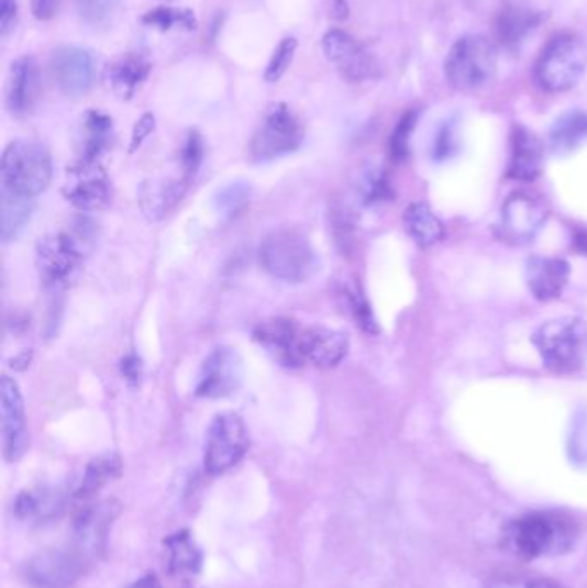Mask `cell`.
Here are the masks:
<instances>
[{
  "instance_id": "1",
  "label": "cell",
  "mask_w": 587,
  "mask_h": 588,
  "mask_svg": "<svg viewBox=\"0 0 587 588\" xmlns=\"http://www.w3.org/2000/svg\"><path fill=\"white\" fill-rule=\"evenodd\" d=\"M576 521L556 511H534L510 521L505 530V544L520 559L564 554L577 539Z\"/></svg>"
},
{
  "instance_id": "2",
  "label": "cell",
  "mask_w": 587,
  "mask_h": 588,
  "mask_svg": "<svg viewBox=\"0 0 587 588\" xmlns=\"http://www.w3.org/2000/svg\"><path fill=\"white\" fill-rule=\"evenodd\" d=\"M532 344L547 370L571 376L587 362V324L576 317L550 320L534 332Z\"/></svg>"
},
{
  "instance_id": "3",
  "label": "cell",
  "mask_w": 587,
  "mask_h": 588,
  "mask_svg": "<svg viewBox=\"0 0 587 588\" xmlns=\"http://www.w3.org/2000/svg\"><path fill=\"white\" fill-rule=\"evenodd\" d=\"M96 240L90 231L76 224L69 231L41 240L36 246V265L45 285L51 288L71 285Z\"/></svg>"
},
{
  "instance_id": "4",
  "label": "cell",
  "mask_w": 587,
  "mask_h": 588,
  "mask_svg": "<svg viewBox=\"0 0 587 588\" xmlns=\"http://www.w3.org/2000/svg\"><path fill=\"white\" fill-rule=\"evenodd\" d=\"M258 257L264 269L285 282H303L319 270V257L309 237L298 230H279L264 240Z\"/></svg>"
},
{
  "instance_id": "5",
  "label": "cell",
  "mask_w": 587,
  "mask_h": 588,
  "mask_svg": "<svg viewBox=\"0 0 587 588\" xmlns=\"http://www.w3.org/2000/svg\"><path fill=\"white\" fill-rule=\"evenodd\" d=\"M497 73V47L486 36H462L446 57V79L455 90L464 93L485 90L495 81Z\"/></svg>"
},
{
  "instance_id": "6",
  "label": "cell",
  "mask_w": 587,
  "mask_h": 588,
  "mask_svg": "<svg viewBox=\"0 0 587 588\" xmlns=\"http://www.w3.org/2000/svg\"><path fill=\"white\" fill-rule=\"evenodd\" d=\"M51 179L52 157L47 146L30 140L9 143L0 169V181L4 190L33 200L47 190Z\"/></svg>"
},
{
  "instance_id": "7",
  "label": "cell",
  "mask_w": 587,
  "mask_h": 588,
  "mask_svg": "<svg viewBox=\"0 0 587 588\" xmlns=\"http://www.w3.org/2000/svg\"><path fill=\"white\" fill-rule=\"evenodd\" d=\"M587 68V48L579 36L558 35L544 48L538 60L536 76L541 87L552 93H564L579 84Z\"/></svg>"
},
{
  "instance_id": "8",
  "label": "cell",
  "mask_w": 587,
  "mask_h": 588,
  "mask_svg": "<svg viewBox=\"0 0 587 588\" xmlns=\"http://www.w3.org/2000/svg\"><path fill=\"white\" fill-rule=\"evenodd\" d=\"M303 142V127L285 103H276L264 114L251 140L252 160L269 163L294 154Z\"/></svg>"
},
{
  "instance_id": "9",
  "label": "cell",
  "mask_w": 587,
  "mask_h": 588,
  "mask_svg": "<svg viewBox=\"0 0 587 588\" xmlns=\"http://www.w3.org/2000/svg\"><path fill=\"white\" fill-rule=\"evenodd\" d=\"M251 447V435L239 413L226 411L212 420L206 437L203 465L211 475H223L239 465Z\"/></svg>"
},
{
  "instance_id": "10",
  "label": "cell",
  "mask_w": 587,
  "mask_h": 588,
  "mask_svg": "<svg viewBox=\"0 0 587 588\" xmlns=\"http://www.w3.org/2000/svg\"><path fill=\"white\" fill-rule=\"evenodd\" d=\"M88 563L73 547L35 554L24 565V578L35 588H71L84 577Z\"/></svg>"
},
{
  "instance_id": "11",
  "label": "cell",
  "mask_w": 587,
  "mask_h": 588,
  "mask_svg": "<svg viewBox=\"0 0 587 588\" xmlns=\"http://www.w3.org/2000/svg\"><path fill=\"white\" fill-rule=\"evenodd\" d=\"M118 514H120V504L115 501L85 506L76 513L69 547L80 554L88 565L99 559L100 554L106 550L109 530Z\"/></svg>"
},
{
  "instance_id": "12",
  "label": "cell",
  "mask_w": 587,
  "mask_h": 588,
  "mask_svg": "<svg viewBox=\"0 0 587 588\" xmlns=\"http://www.w3.org/2000/svg\"><path fill=\"white\" fill-rule=\"evenodd\" d=\"M0 411H2V451L8 463H16L29 451L30 434L20 386L11 377L0 379Z\"/></svg>"
},
{
  "instance_id": "13",
  "label": "cell",
  "mask_w": 587,
  "mask_h": 588,
  "mask_svg": "<svg viewBox=\"0 0 587 588\" xmlns=\"http://www.w3.org/2000/svg\"><path fill=\"white\" fill-rule=\"evenodd\" d=\"M322 51L348 84L376 78L377 64L354 36L343 30H330L322 38Z\"/></svg>"
},
{
  "instance_id": "14",
  "label": "cell",
  "mask_w": 587,
  "mask_h": 588,
  "mask_svg": "<svg viewBox=\"0 0 587 588\" xmlns=\"http://www.w3.org/2000/svg\"><path fill=\"white\" fill-rule=\"evenodd\" d=\"M64 197L81 212H97L111 202V181L99 163H78L68 169Z\"/></svg>"
},
{
  "instance_id": "15",
  "label": "cell",
  "mask_w": 587,
  "mask_h": 588,
  "mask_svg": "<svg viewBox=\"0 0 587 588\" xmlns=\"http://www.w3.org/2000/svg\"><path fill=\"white\" fill-rule=\"evenodd\" d=\"M243 379V364L233 347H218L207 356L200 370L195 395L206 399L228 398L239 389Z\"/></svg>"
},
{
  "instance_id": "16",
  "label": "cell",
  "mask_w": 587,
  "mask_h": 588,
  "mask_svg": "<svg viewBox=\"0 0 587 588\" xmlns=\"http://www.w3.org/2000/svg\"><path fill=\"white\" fill-rule=\"evenodd\" d=\"M303 325L297 320L278 317L263 320L255 328L254 337L273 358L288 368L302 367L306 364L302 353Z\"/></svg>"
},
{
  "instance_id": "17",
  "label": "cell",
  "mask_w": 587,
  "mask_h": 588,
  "mask_svg": "<svg viewBox=\"0 0 587 588\" xmlns=\"http://www.w3.org/2000/svg\"><path fill=\"white\" fill-rule=\"evenodd\" d=\"M546 218V207L540 200L524 191H517L501 207V236L517 245L531 242L540 233Z\"/></svg>"
},
{
  "instance_id": "18",
  "label": "cell",
  "mask_w": 587,
  "mask_h": 588,
  "mask_svg": "<svg viewBox=\"0 0 587 588\" xmlns=\"http://www.w3.org/2000/svg\"><path fill=\"white\" fill-rule=\"evenodd\" d=\"M51 71L57 87L69 97L87 96L93 87V59L84 48L59 47L51 57Z\"/></svg>"
},
{
  "instance_id": "19",
  "label": "cell",
  "mask_w": 587,
  "mask_h": 588,
  "mask_svg": "<svg viewBox=\"0 0 587 588\" xmlns=\"http://www.w3.org/2000/svg\"><path fill=\"white\" fill-rule=\"evenodd\" d=\"M350 341L346 334L324 325L303 328V359L322 370L337 367L348 355Z\"/></svg>"
},
{
  "instance_id": "20",
  "label": "cell",
  "mask_w": 587,
  "mask_h": 588,
  "mask_svg": "<svg viewBox=\"0 0 587 588\" xmlns=\"http://www.w3.org/2000/svg\"><path fill=\"white\" fill-rule=\"evenodd\" d=\"M568 276L571 267L564 258L531 257L525 264L529 291L540 301H553L562 297Z\"/></svg>"
},
{
  "instance_id": "21",
  "label": "cell",
  "mask_w": 587,
  "mask_h": 588,
  "mask_svg": "<svg viewBox=\"0 0 587 588\" xmlns=\"http://www.w3.org/2000/svg\"><path fill=\"white\" fill-rule=\"evenodd\" d=\"M543 21V14L529 5L507 2L495 18V36L507 51H519Z\"/></svg>"
},
{
  "instance_id": "22",
  "label": "cell",
  "mask_w": 587,
  "mask_h": 588,
  "mask_svg": "<svg viewBox=\"0 0 587 588\" xmlns=\"http://www.w3.org/2000/svg\"><path fill=\"white\" fill-rule=\"evenodd\" d=\"M510 143H512V152H510V163H508V178L516 179V181H534L543 170V143L524 126L513 127Z\"/></svg>"
},
{
  "instance_id": "23",
  "label": "cell",
  "mask_w": 587,
  "mask_h": 588,
  "mask_svg": "<svg viewBox=\"0 0 587 588\" xmlns=\"http://www.w3.org/2000/svg\"><path fill=\"white\" fill-rule=\"evenodd\" d=\"M187 179H152L140 186L139 203L148 221H160L169 210L175 209L187 191Z\"/></svg>"
},
{
  "instance_id": "24",
  "label": "cell",
  "mask_w": 587,
  "mask_h": 588,
  "mask_svg": "<svg viewBox=\"0 0 587 588\" xmlns=\"http://www.w3.org/2000/svg\"><path fill=\"white\" fill-rule=\"evenodd\" d=\"M151 71L152 64L147 57L130 52L109 64L106 68V78L115 96L130 100L135 96L140 85L148 78Z\"/></svg>"
},
{
  "instance_id": "25",
  "label": "cell",
  "mask_w": 587,
  "mask_h": 588,
  "mask_svg": "<svg viewBox=\"0 0 587 588\" xmlns=\"http://www.w3.org/2000/svg\"><path fill=\"white\" fill-rule=\"evenodd\" d=\"M36 93V66L32 57L14 60L9 73L8 102L12 115H23L32 109Z\"/></svg>"
},
{
  "instance_id": "26",
  "label": "cell",
  "mask_w": 587,
  "mask_h": 588,
  "mask_svg": "<svg viewBox=\"0 0 587 588\" xmlns=\"http://www.w3.org/2000/svg\"><path fill=\"white\" fill-rule=\"evenodd\" d=\"M167 569L175 577H193L202 569L203 554L188 530L173 533L164 541Z\"/></svg>"
},
{
  "instance_id": "27",
  "label": "cell",
  "mask_w": 587,
  "mask_h": 588,
  "mask_svg": "<svg viewBox=\"0 0 587 588\" xmlns=\"http://www.w3.org/2000/svg\"><path fill=\"white\" fill-rule=\"evenodd\" d=\"M112 119L99 111L87 112L78 140V163H99L111 145Z\"/></svg>"
},
{
  "instance_id": "28",
  "label": "cell",
  "mask_w": 587,
  "mask_h": 588,
  "mask_svg": "<svg viewBox=\"0 0 587 588\" xmlns=\"http://www.w3.org/2000/svg\"><path fill=\"white\" fill-rule=\"evenodd\" d=\"M547 143L553 154L568 155L579 151L587 143V114L583 111H572L560 115L550 130Z\"/></svg>"
},
{
  "instance_id": "29",
  "label": "cell",
  "mask_w": 587,
  "mask_h": 588,
  "mask_svg": "<svg viewBox=\"0 0 587 588\" xmlns=\"http://www.w3.org/2000/svg\"><path fill=\"white\" fill-rule=\"evenodd\" d=\"M121 470H123V465H121L118 454L99 456V458L88 463L80 484L73 490L71 498L76 501H88L114 478L120 477Z\"/></svg>"
},
{
  "instance_id": "30",
  "label": "cell",
  "mask_w": 587,
  "mask_h": 588,
  "mask_svg": "<svg viewBox=\"0 0 587 588\" xmlns=\"http://www.w3.org/2000/svg\"><path fill=\"white\" fill-rule=\"evenodd\" d=\"M403 224H406L409 236L422 248L436 245L445 237L443 222L436 218L433 210L422 202L410 203L407 207L406 212H403Z\"/></svg>"
},
{
  "instance_id": "31",
  "label": "cell",
  "mask_w": 587,
  "mask_h": 588,
  "mask_svg": "<svg viewBox=\"0 0 587 588\" xmlns=\"http://www.w3.org/2000/svg\"><path fill=\"white\" fill-rule=\"evenodd\" d=\"M66 498L57 490L47 487L23 490L18 496L14 511L21 520H48L64 510Z\"/></svg>"
},
{
  "instance_id": "32",
  "label": "cell",
  "mask_w": 587,
  "mask_h": 588,
  "mask_svg": "<svg viewBox=\"0 0 587 588\" xmlns=\"http://www.w3.org/2000/svg\"><path fill=\"white\" fill-rule=\"evenodd\" d=\"M0 236L2 242L9 243L18 237L32 215V198L20 197L12 191L4 190L0 193Z\"/></svg>"
},
{
  "instance_id": "33",
  "label": "cell",
  "mask_w": 587,
  "mask_h": 588,
  "mask_svg": "<svg viewBox=\"0 0 587 588\" xmlns=\"http://www.w3.org/2000/svg\"><path fill=\"white\" fill-rule=\"evenodd\" d=\"M142 21L151 29L160 30V32H169L173 29H185L188 32H193L197 29V18L190 9H154V11L147 12Z\"/></svg>"
},
{
  "instance_id": "34",
  "label": "cell",
  "mask_w": 587,
  "mask_h": 588,
  "mask_svg": "<svg viewBox=\"0 0 587 588\" xmlns=\"http://www.w3.org/2000/svg\"><path fill=\"white\" fill-rule=\"evenodd\" d=\"M343 295L346 298V304L352 315H354L357 325H361L362 331L367 334H377L379 325H377L376 317H374L373 309H370L369 301L365 298L361 285L357 282H346L343 286Z\"/></svg>"
},
{
  "instance_id": "35",
  "label": "cell",
  "mask_w": 587,
  "mask_h": 588,
  "mask_svg": "<svg viewBox=\"0 0 587 588\" xmlns=\"http://www.w3.org/2000/svg\"><path fill=\"white\" fill-rule=\"evenodd\" d=\"M251 200V186L246 182H233L219 191L215 206L224 218L233 219L245 210Z\"/></svg>"
},
{
  "instance_id": "36",
  "label": "cell",
  "mask_w": 587,
  "mask_h": 588,
  "mask_svg": "<svg viewBox=\"0 0 587 588\" xmlns=\"http://www.w3.org/2000/svg\"><path fill=\"white\" fill-rule=\"evenodd\" d=\"M417 114L413 111L401 115L394 133L389 136V155L397 163L406 160L410 152V138H412L413 127H416Z\"/></svg>"
},
{
  "instance_id": "37",
  "label": "cell",
  "mask_w": 587,
  "mask_h": 588,
  "mask_svg": "<svg viewBox=\"0 0 587 588\" xmlns=\"http://www.w3.org/2000/svg\"><path fill=\"white\" fill-rule=\"evenodd\" d=\"M297 47L298 42L294 36H288V38H283L279 42L278 47H276L273 56H270L269 64H267L266 75H264L267 84H278L279 79L285 76V73L288 71L291 63H294Z\"/></svg>"
},
{
  "instance_id": "38",
  "label": "cell",
  "mask_w": 587,
  "mask_h": 588,
  "mask_svg": "<svg viewBox=\"0 0 587 588\" xmlns=\"http://www.w3.org/2000/svg\"><path fill=\"white\" fill-rule=\"evenodd\" d=\"M203 160V140L197 131H191L181 151L182 178L191 182L195 174L199 173Z\"/></svg>"
},
{
  "instance_id": "39",
  "label": "cell",
  "mask_w": 587,
  "mask_h": 588,
  "mask_svg": "<svg viewBox=\"0 0 587 588\" xmlns=\"http://www.w3.org/2000/svg\"><path fill=\"white\" fill-rule=\"evenodd\" d=\"M362 191H364L367 203L383 202L386 198L391 197L388 178L381 169H370L369 173L365 174Z\"/></svg>"
},
{
  "instance_id": "40",
  "label": "cell",
  "mask_w": 587,
  "mask_h": 588,
  "mask_svg": "<svg viewBox=\"0 0 587 588\" xmlns=\"http://www.w3.org/2000/svg\"><path fill=\"white\" fill-rule=\"evenodd\" d=\"M458 151H461V142L456 135L455 124L446 123L445 126H441L436 138H434L433 158L443 163V160L455 157Z\"/></svg>"
},
{
  "instance_id": "41",
  "label": "cell",
  "mask_w": 587,
  "mask_h": 588,
  "mask_svg": "<svg viewBox=\"0 0 587 588\" xmlns=\"http://www.w3.org/2000/svg\"><path fill=\"white\" fill-rule=\"evenodd\" d=\"M121 376L130 386H139L143 377V364L140 356L128 355L121 359Z\"/></svg>"
},
{
  "instance_id": "42",
  "label": "cell",
  "mask_w": 587,
  "mask_h": 588,
  "mask_svg": "<svg viewBox=\"0 0 587 588\" xmlns=\"http://www.w3.org/2000/svg\"><path fill=\"white\" fill-rule=\"evenodd\" d=\"M154 127L155 118L154 114H151V112L143 114L142 118L136 121L135 127H133L132 152H135L136 148H139V146L152 135Z\"/></svg>"
},
{
  "instance_id": "43",
  "label": "cell",
  "mask_w": 587,
  "mask_h": 588,
  "mask_svg": "<svg viewBox=\"0 0 587 588\" xmlns=\"http://www.w3.org/2000/svg\"><path fill=\"white\" fill-rule=\"evenodd\" d=\"M16 18V0H0V33H2V36L8 35L14 29Z\"/></svg>"
},
{
  "instance_id": "44",
  "label": "cell",
  "mask_w": 587,
  "mask_h": 588,
  "mask_svg": "<svg viewBox=\"0 0 587 588\" xmlns=\"http://www.w3.org/2000/svg\"><path fill=\"white\" fill-rule=\"evenodd\" d=\"M59 0H32L33 16L36 20L48 21L54 18Z\"/></svg>"
},
{
  "instance_id": "45",
  "label": "cell",
  "mask_w": 587,
  "mask_h": 588,
  "mask_svg": "<svg viewBox=\"0 0 587 588\" xmlns=\"http://www.w3.org/2000/svg\"><path fill=\"white\" fill-rule=\"evenodd\" d=\"M126 588H163V585L155 575H145L140 580L133 581L132 585H128Z\"/></svg>"
},
{
  "instance_id": "46",
  "label": "cell",
  "mask_w": 587,
  "mask_h": 588,
  "mask_svg": "<svg viewBox=\"0 0 587 588\" xmlns=\"http://www.w3.org/2000/svg\"><path fill=\"white\" fill-rule=\"evenodd\" d=\"M574 249L579 252L580 255H587V231H579L574 236Z\"/></svg>"
},
{
  "instance_id": "47",
  "label": "cell",
  "mask_w": 587,
  "mask_h": 588,
  "mask_svg": "<svg viewBox=\"0 0 587 588\" xmlns=\"http://www.w3.org/2000/svg\"><path fill=\"white\" fill-rule=\"evenodd\" d=\"M528 588H565L564 585H560L558 581L546 580V578H541V580L531 581L528 585Z\"/></svg>"
},
{
  "instance_id": "48",
  "label": "cell",
  "mask_w": 587,
  "mask_h": 588,
  "mask_svg": "<svg viewBox=\"0 0 587 588\" xmlns=\"http://www.w3.org/2000/svg\"><path fill=\"white\" fill-rule=\"evenodd\" d=\"M187 588H203V587H195V585H190V587Z\"/></svg>"
}]
</instances>
